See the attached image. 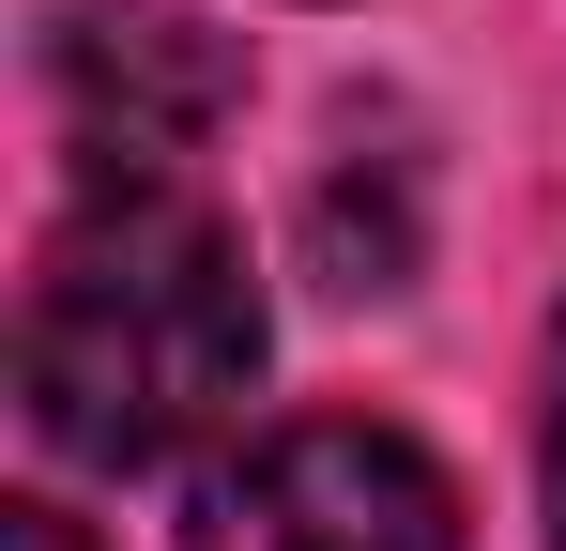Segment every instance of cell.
I'll use <instances>...</instances> for the list:
<instances>
[{
	"instance_id": "3957f363",
	"label": "cell",
	"mask_w": 566,
	"mask_h": 551,
	"mask_svg": "<svg viewBox=\"0 0 566 551\" xmlns=\"http://www.w3.org/2000/svg\"><path fill=\"white\" fill-rule=\"evenodd\" d=\"M62 107L93 138H123V169H169L230 107V46L199 31L185 0H77L62 15Z\"/></svg>"
},
{
	"instance_id": "5b68a950",
	"label": "cell",
	"mask_w": 566,
	"mask_h": 551,
	"mask_svg": "<svg viewBox=\"0 0 566 551\" xmlns=\"http://www.w3.org/2000/svg\"><path fill=\"white\" fill-rule=\"evenodd\" d=\"M0 551H93V537H77L62 506H0Z\"/></svg>"
},
{
	"instance_id": "7a4b0ae2",
	"label": "cell",
	"mask_w": 566,
	"mask_h": 551,
	"mask_svg": "<svg viewBox=\"0 0 566 551\" xmlns=\"http://www.w3.org/2000/svg\"><path fill=\"white\" fill-rule=\"evenodd\" d=\"M199 551H460V490L413 429L306 414V429H276L214 475Z\"/></svg>"
},
{
	"instance_id": "6da1fadb",
	"label": "cell",
	"mask_w": 566,
	"mask_h": 551,
	"mask_svg": "<svg viewBox=\"0 0 566 551\" xmlns=\"http://www.w3.org/2000/svg\"><path fill=\"white\" fill-rule=\"evenodd\" d=\"M245 383H261V291H245V246L199 199L123 184L46 246L15 398L77 475H154V459L214 445L245 414Z\"/></svg>"
},
{
	"instance_id": "277c9868",
	"label": "cell",
	"mask_w": 566,
	"mask_h": 551,
	"mask_svg": "<svg viewBox=\"0 0 566 551\" xmlns=\"http://www.w3.org/2000/svg\"><path fill=\"white\" fill-rule=\"evenodd\" d=\"M536 490H552V551H566V322H552V414H536Z\"/></svg>"
}]
</instances>
